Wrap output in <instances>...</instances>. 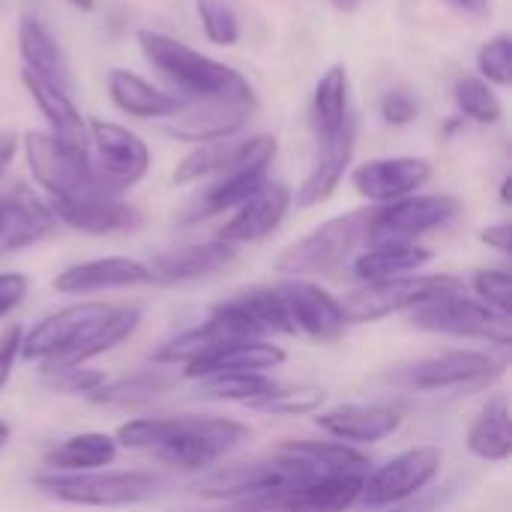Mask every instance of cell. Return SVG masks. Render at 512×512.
Masks as SVG:
<instances>
[{
  "instance_id": "cell-1",
  "label": "cell",
  "mask_w": 512,
  "mask_h": 512,
  "mask_svg": "<svg viewBox=\"0 0 512 512\" xmlns=\"http://www.w3.org/2000/svg\"><path fill=\"white\" fill-rule=\"evenodd\" d=\"M249 429L228 417H138L117 426V447L150 450L171 468L201 471L240 447Z\"/></svg>"
},
{
  "instance_id": "cell-40",
  "label": "cell",
  "mask_w": 512,
  "mask_h": 512,
  "mask_svg": "<svg viewBox=\"0 0 512 512\" xmlns=\"http://www.w3.org/2000/svg\"><path fill=\"white\" fill-rule=\"evenodd\" d=\"M240 150H243V141H234V138L195 144V150L180 159V165L174 171V180L177 183H195V180H204V177H219L222 171H228L237 162Z\"/></svg>"
},
{
  "instance_id": "cell-17",
  "label": "cell",
  "mask_w": 512,
  "mask_h": 512,
  "mask_svg": "<svg viewBox=\"0 0 512 512\" xmlns=\"http://www.w3.org/2000/svg\"><path fill=\"white\" fill-rule=\"evenodd\" d=\"M276 288L297 333H306L315 342H336L345 333L348 318L342 312V303L321 285L309 279H285Z\"/></svg>"
},
{
  "instance_id": "cell-33",
  "label": "cell",
  "mask_w": 512,
  "mask_h": 512,
  "mask_svg": "<svg viewBox=\"0 0 512 512\" xmlns=\"http://www.w3.org/2000/svg\"><path fill=\"white\" fill-rule=\"evenodd\" d=\"M465 447L480 462H507L512 456L510 399L504 393L492 396L468 429Z\"/></svg>"
},
{
  "instance_id": "cell-49",
  "label": "cell",
  "mask_w": 512,
  "mask_h": 512,
  "mask_svg": "<svg viewBox=\"0 0 512 512\" xmlns=\"http://www.w3.org/2000/svg\"><path fill=\"white\" fill-rule=\"evenodd\" d=\"M21 327H9L0 336V390L6 387V381L12 378L15 360H18V348H21Z\"/></svg>"
},
{
  "instance_id": "cell-2",
  "label": "cell",
  "mask_w": 512,
  "mask_h": 512,
  "mask_svg": "<svg viewBox=\"0 0 512 512\" xmlns=\"http://www.w3.org/2000/svg\"><path fill=\"white\" fill-rule=\"evenodd\" d=\"M138 48L153 69H159L174 87L186 93V99H255L252 84L237 69L195 51L168 33L138 30Z\"/></svg>"
},
{
  "instance_id": "cell-41",
  "label": "cell",
  "mask_w": 512,
  "mask_h": 512,
  "mask_svg": "<svg viewBox=\"0 0 512 512\" xmlns=\"http://www.w3.org/2000/svg\"><path fill=\"white\" fill-rule=\"evenodd\" d=\"M453 96H456L459 111L477 123H498L504 117V105H501L498 93L483 78H474V75L459 78Z\"/></svg>"
},
{
  "instance_id": "cell-20",
  "label": "cell",
  "mask_w": 512,
  "mask_h": 512,
  "mask_svg": "<svg viewBox=\"0 0 512 512\" xmlns=\"http://www.w3.org/2000/svg\"><path fill=\"white\" fill-rule=\"evenodd\" d=\"M366 477H318L255 501L258 510L273 512H348L357 507Z\"/></svg>"
},
{
  "instance_id": "cell-11",
  "label": "cell",
  "mask_w": 512,
  "mask_h": 512,
  "mask_svg": "<svg viewBox=\"0 0 512 512\" xmlns=\"http://www.w3.org/2000/svg\"><path fill=\"white\" fill-rule=\"evenodd\" d=\"M459 216V201L453 195H408L381 204L363 219V231L372 243H417V237L444 228Z\"/></svg>"
},
{
  "instance_id": "cell-10",
  "label": "cell",
  "mask_w": 512,
  "mask_h": 512,
  "mask_svg": "<svg viewBox=\"0 0 512 512\" xmlns=\"http://www.w3.org/2000/svg\"><path fill=\"white\" fill-rule=\"evenodd\" d=\"M108 312H111V306L93 303V300L63 306L60 312L42 318L27 333H21L18 357L36 360V363H45V366H60L84 345V339L99 327V321Z\"/></svg>"
},
{
  "instance_id": "cell-18",
  "label": "cell",
  "mask_w": 512,
  "mask_h": 512,
  "mask_svg": "<svg viewBox=\"0 0 512 512\" xmlns=\"http://www.w3.org/2000/svg\"><path fill=\"white\" fill-rule=\"evenodd\" d=\"M432 180V165L417 156H387L363 162L351 171L354 189L375 204H390L414 195Z\"/></svg>"
},
{
  "instance_id": "cell-50",
  "label": "cell",
  "mask_w": 512,
  "mask_h": 512,
  "mask_svg": "<svg viewBox=\"0 0 512 512\" xmlns=\"http://www.w3.org/2000/svg\"><path fill=\"white\" fill-rule=\"evenodd\" d=\"M480 240H483L489 249H498L501 255H510L512 228L507 225V222H501V225H489V228H483V231H480Z\"/></svg>"
},
{
  "instance_id": "cell-57",
  "label": "cell",
  "mask_w": 512,
  "mask_h": 512,
  "mask_svg": "<svg viewBox=\"0 0 512 512\" xmlns=\"http://www.w3.org/2000/svg\"><path fill=\"white\" fill-rule=\"evenodd\" d=\"M234 512H255V510H234Z\"/></svg>"
},
{
  "instance_id": "cell-51",
  "label": "cell",
  "mask_w": 512,
  "mask_h": 512,
  "mask_svg": "<svg viewBox=\"0 0 512 512\" xmlns=\"http://www.w3.org/2000/svg\"><path fill=\"white\" fill-rule=\"evenodd\" d=\"M450 6H456L459 12L471 15V18H486L492 12V3L489 0H447Z\"/></svg>"
},
{
  "instance_id": "cell-44",
  "label": "cell",
  "mask_w": 512,
  "mask_h": 512,
  "mask_svg": "<svg viewBox=\"0 0 512 512\" xmlns=\"http://www.w3.org/2000/svg\"><path fill=\"white\" fill-rule=\"evenodd\" d=\"M477 66L486 84H498V87H510L512 84V39L507 33L489 39L480 54H477Z\"/></svg>"
},
{
  "instance_id": "cell-24",
  "label": "cell",
  "mask_w": 512,
  "mask_h": 512,
  "mask_svg": "<svg viewBox=\"0 0 512 512\" xmlns=\"http://www.w3.org/2000/svg\"><path fill=\"white\" fill-rule=\"evenodd\" d=\"M402 414L390 405H339L315 417V423L345 444H378L402 429Z\"/></svg>"
},
{
  "instance_id": "cell-23",
  "label": "cell",
  "mask_w": 512,
  "mask_h": 512,
  "mask_svg": "<svg viewBox=\"0 0 512 512\" xmlns=\"http://www.w3.org/2000/svg\"><path fill=\"white\" fill-rule=\"evenodd\" d=\"M57 219L45 201H39L27 189H15L0 198V258L21 252L54 231Z\"/></svg>"
},
{
  "instance_id": "cell-54",
  "label": "cell",
  "mask_w": 512,
  "mask_h": 512,
  "mask_svg": "<svg viewBox=\"0 0 512 512\" xmlns=\"http://www.w3.org/2000/svg\"><path fill=\"white\" fill-rule=\"evenodd\" d=\"M9 438H12V429H9V423L0 420V453H3V447L9 444Z\"/></svg>"
},
{
  "instance_id": "cell-15",
  "label": "cell",
  "mask_w": 512,
  "mask_h": 512,
  "mask_svg": "<svg viewBox=\"0 0 512 512\" xmlns=\"http://www.w3.org/2000/svg\"><path fill=\"white\" fill-rule=\"evenodd\" d=\"M252 111H255V99H225V96L183 99L180 108L165 123V132L186 144L222 141V138H234L246 126Z\"/></svg>"
},
{
  "instance_id": "cell-32",
  "label": "cell",
  "mask_w": 512,
  "mask_h": 512,
  "mask_svg": "<svg viewBox=\"0 0 512 512\" xmlns=\"http://www.w3.org/2000/svg\"><path fill=\"white\" fill-rule=\"evenodd\" d=\"M432 261V252L420 243H372L357 261H354V276L363 285L372 282H390L402 276H414Z\"/></svg>"
},
{
  "instance_id": "cell-43",
  "label": "cell",
  "mask_w": 512,
  "mask_h": 512,
  "mask_svg": "<svg viewBox=\"0 0 512 512\" xmlns=\"http://www.w3.org/2000/svg\"><path fill=\"white\" fill-rule=\"evenodd\" d=\"M198 18L210 42L234 45L240 39V21L225 0H198Z\"/></svg>"
},
{
  "instance_id": "cell-46",
  "label": "cell",
  "mask_w": 512,
  "mask_h": 512,
  "mask_svg": "<svg viewBox=\"0 0 512 512\" xmlns=\"http://www.w3.org/2000/svg\"><path fill=\"white\" fill-rule=\"evenodd\" d=\"M45 372L51 375V387L63 390V393H96L105 384V375L96 369H84V366H45Z\"/></svg>"
},
{
  "instance_id": "cell-27",
  "label": "cell",
  "mask_w": 512,
  "mask_h": 512,
  "mask_svg": "<svg viewBox=\"0 0 512 512\" xmlns=\"http://www.w3.org/2000/svg\"><path fill=\"white\" fill-rule=\"evenodd\" d=\"M21 81H24L27 93L33 96L36 108L42 111V117L48 120L51 135H54V138H60L63 144L75 147V150L90 153L87 123H84V117L78 114L75 102L69 99V93H66V90H60V87H54V84H48L45 78L33 75L30 69H24V72H21Z\"/></svg>"
},
{
  "instance_id": "cell-55",
  "label": "cell",
  "mask_w": 512,
  "mask_h": 512,
  "mask_svg": "<svg viewBox=\"0 0 512 512\" xmlns=\"http://www.w3.org/2000/svg\"><path fill=\"white\" fill-rule=\"evenodd\" d=\"M66 3H72L75 9H93V0H66Z\"/></svg>"
},
{
  "instance_id": "cell-31",
  "label": "cell",
  "mask_w": 512,
  "mask_h": 512,
  "mask_svg": "<svg viewBox=\"0 0 512 512\" xmlns=\"http://www.w3.org/2000/svg\"><path fill=\"white\" fill-rule=\"evenodd\" d=\"M108 96L123 114L141 117V120L171 117L183 102L180 96L153 87L150 81H144L141 75H135L129 69H111L108 72Z\"/></svg>"
},
{
  "instance_id": "cell-38",
  "label": "cell",
  "mask_w": 512,
  "mask_h": 512,
  "mask_svg": "<svg viewBox=\"0 0 512 512\" xmlns=\"http://www.w3.org/2000/svg\"><path fill=\"white\" fill-rule=\"evenodd\" d=\"M141 324V309L135 306H111V312L99 321V327L84 339V345L60 366H84L93 357H102L108 351H114L120 342H126Z\"/></svg>"
},
{
  "instance_id": "cell-22",
  "label": "cell",
  "mask_w": 512,
  "mask_h": 512,
  "mask_svg": "<svg viewBox=\"0 0 512 512\" xmlns=\"http://www.w3.org/2000/svg\"><path fill=\"white\" fill-rule=\"evenodd\" d=\"M288 360L282 345H273L267 339H234L210 351L207 357L189 363L183 369L186 378L204 381L213 375H234V372H258L267 375L270 369H279Z\"/></svg>"
},
{
  "instance_id": "cell-45",
  "label": "cell",
  "mask_w": 512,
  "mask_h": 512,
  "mask_svg": "<svg viewBox=\"0 0 512 512\" xmlns=\"http://www.w3.org/2000/svg\"><path fill=\"white\" fill-rule=\"evenodd\" d=\"M474 291L480 297V303H486L489 309L512 315V279L504 267H486L474 273Z\"/></svg>"
},
{
  "instance_id": "cell-35",
  "label": "cell",
  "mask_w": 512,
  "mask_h": 512,
  "mask_svg": "<svg viewBox=\"0 0 512 512\" xmlns=\"http://www.w3.org/2000/svg\"><path fill=\"white\" fill-rule=\"evenodd\" d=\"M117 459V441L105 432H81L57 447L48 450L45 465L63 474H87V471H102Z\"/></svg>"
},
{
  "instance_id": "cell-19",
  "label": "cell",
  "mask_w": 512,
  "mask_h": 512,
  "mask_svg": "<svg viewBox=\"0 0 512 512\" xmlns=\"http://www.w3.org/2000/svg\"><path fill=\"white\" fill-rule=\"evenodd\" d=\"M294 204V195L285 183L267 180L249 201H243L234 216L225 222V228L219 231V240L228 246H240V243H258L264 237H270L288 216Z\"/></svg>"
},
{
  "instance_id": "cell-56",
  "label": "cell",
  "mask_w": 512,
  "mask_h": 512,
  "mask_svg": "<svg viewBox=\"0 0 512 512\" xmlns=\"http://www.w3.org/2000/svg\"><path fill=\"white\" fill-rule=\"evenodd\" d=\"M501 195H504V201H510V180H504V192Z\"/></svg>"
},
{
  "instance_id": "cell-48",
  "label": "cell",
  "mask_w": 512,
  "mask_h": 512,
  "mask_svg": "<svg viewBox=\"0 0 512 512\" xmlns=\"http://www.w3.org/2000/svg\"><path fill=\"white\" fill-rule=\"evenodd\" d=\"M30 279L24 273H0V318L15 312L27 297Z\"/></svg>"
},
{
  "instance_id": "cell-47",
  "label": "cell",
  "mask_w": 512,
  "mask_h": 512,
  "mask_svg": "<svg viewBox=\"0 0 512 512\" xmlns=\"http://www.w3.org/2000/svg\"><path fill=\"white\" fill-rule=\"evenodd\" d=\"M417 99L405 90H390L384 99H381V114L387 123H396V126H405L417 117Z\"/></svg>"
},
{
  "instance_id": "cell-53",
  "label": "cell",
  "mask_w": 512,
  "mask_h": 512,
  "mask_svg": "<svg viewBox=\"0 0 512 512\" xmlns=\"http://www.w3.org/2000/svg\"><path fill=\"white\" fill-rule=\"evenodd\" d=\"M339 12H351V9H357L360 6V0H330Z\"/></svg>"
},
{
  "instance_id": "cell-21",
  "label": "cell",
  "mask_w": 512,
  "mask_h": 512,
  "mask_svg": "<svg viewBox=\"0 0 512 512\" xmlns=\"http://www.w3.org/2000/svg\"><path fill=\"white\" fill-rule=\"evenodd\" d=\"M150 267L135 258L111 255V258H93L66 267L57 273L54 288L60 294H99V291H117V288H138L150 285Z\"/></svg>"
},
{
  "instance_id": "cell-13",
  "label": "cell",
  "mask_w": 512,
  "mask_h": 512,
  "mask_svg": "<svg viewBox=\"0 0 512 512\" xmlns=\"http://www.w3.org/2000/svg\"><path fill=\"white\" fill-rule=\"evenodd\" d=\"M441 465H444V453L438 447H411L366 477L357 504H363L366 510L399 507L414 495H420L423 489H429L441 474Z\"/></svg>"
},
{
  "instance_id": "cell-30",
  "label": "cell",
  "mask_w": 512,
  "mask_h": 512,
  "mask_svg": "<svg viewBox=\"0 0 512 512\" xmlns=\"http://www.w3.org/2000/svg\"><path fill=\"white\" fill-rule=\"evenodd\" d=\"M351 81L345 66H330L312 93V129L321 144L333 141L351 123Z\"/></svg>"
},
{
  "instance_id": "cell-39",
  "label": "cell",
  "mask_w": 512,
  "mask_h": 512,
  "mask_svg": "<svg viewBox=\"0 0 512 512\" xmlns=\"http://www.w3.org/2000/svg\"><path fill=\"white\" fill-rule=\"evenodd\" d=\"M279 384L270 375H258V372H234V375H213L204 378L198 387L201 399H213V402H240L255 408L261 399H267Z\"/></svg>"
},
{
  "instance_id": "cell-36",
  "label": "cell",
  "mask_w": 512,
  "mask_h": 512,
  "mask_svg": "<svg viewBox=\"0 0 512 512\" xmlns=\"http://www.w3.org/2000/svg\"><path fill=\"white\" fill-rule=\"evenodd\" d=\"M171 387H174V375H168L165 369H141L120 381H105L96 393H90V399L96 405L135 408V405H147V402L159 399Z\"/></svg>"
},
{
  "instance_id": "cell-25",
  "label": "cell",
  "mask_w": 512,
  "mask_h": 512,
  "mask_svg": "<svg viewBox=\"0 0 512 512\" xmlns=\"http://www.w3.org/2000/svg\"><path fill=\"white\" fill-rule=\"evenodd\" d=\"M234 246L222 243V240H207V243H192V246H180V249H168L162 255L153 258L150 276L159 285H183V282H195V279H207L219 270H225L234 261Z\"/></svg>"
},
{
  "instance_id": "cell-28",
  "label": "cell",
  "mask_w": 512,
  "mask_h": 512,
  "mask_svg": "<svg viewBox=\"0 0 512 512\" xmlns=\"http://www.w3.org/2000/svg\"><path fill=\"white\" fill-rule=\"evenodd\" d=\"M18 54L24 60V69H30L33 75H39L48 84L69 93V87H72L69 60H66L60 42L51 36V30L33 15H24L18 21Z\"/></svg>"
},
{
  "instance_id": "cell-5",
  "label": "cell",
  "mask_w": 512,
  "mask_h": 512,
  "mask_svg": "<svg viewBox=\"0 0 512 512\" xmlns=\"http://www.w3.org/2000/svg\"><path fill=\"white\" fill-rule=\"evenodd\" d=\"M318 477H324V474L309 459L279 447L273 459H255V462L222 468V471L210 474L207 480H201L195 489H198V495L213 498V501L249 498L255 504L267 495H276L282 489H291V486H300V483H309Z\"/></svg>"
},
{
  "instance_id": "cell-42",
  "label": "cell",
  "mask_w": 512,
  "mask_h": 512,
  "mask_svg": "<svg viewBox=\"0 0 512 512\" xmlns=\"http://www.w3.org/2000/svg\"><path fill=\"white\" fill-rule=\"evenodd\" d=\"M327 393L321 387H276L267 399L255 405V411L264 414H282V417H303L321 411Z\"/></svg>"
},
{
  "instance_id": "cell-29",
  "label": "cell",
  "mask_w": 512,
  "mask_h": 512,
  "mask_svg": "<svg viewBox=\"0 0 512 512\" xmlns=\"http://www.w3.org/2000/svg\"><path fill=\"white\" fill-rule=\"evenodd\" d=\"M57 222H66L75 231L84 234H117L132 231L141 225V216L135 207L123 204L117 195H102L81 204H48Z\"/></svg>"
},
{
  "instance_id": "cell-4",
  "label": "cell",
  "mask_w": 512,
  "mask_h": 512,
  "mask_svg": "<svg viewBox=\"0 0 512 512\" xmlns=\"http://www.w3.org/2000/svg\"><path fill=\"white\" fill-rule=\"evenodd\" d=\"M33 486L72 507H135L156 498L165 480L150 471H87V474H42Z\"/></svg>"
},
{
  "instance_id": "cell-3",
  "label": "cell",
  "mask_w": 512,
  "mask_h": 512,
  "mask_svg": "<svg viewBox=\"0 0 512 512\" xmlns=\"http://www.w3.org/2000/svg\"><path fill=\"white\" fill-rule=\"evenodd\" d=\"M24 156L33 180L51 195V204H81L102 195H117L99 180L90 153L63 144L51 132H27Z\"/></svg>"
},
{
  "instance_id": "cell-16",
  "label": "cell",
  "mask_w": 512,
  "mask_h": 512,
  "mask_svg": "<svg viewBox=\"0 0 512 512\" xmlns=\"http://www.w3.org/2000/svg\"><path fill=\"white\" fill-rule=\"evenodd\" d=\"M210 315L231 324L243 339H267V336H294V324L282 303L279 288H246L216 303Z\"/></svg>"
},
{
  "instance_id": "cell-8",
  "label": "cell",
  "mask_w": 512,
  "mask_h": 512,
  "mask_svg": "<svg viewBox=\"0 0 512 512\" xmlns=\"http://www.w3.org/2000/svg\"><path fill=\"white\" fill-rule=\"evenodd\" d=\"M363 219V213H345L321 222L276 258V270L288 279H309L339 270L363 234Z\"/></svg>"
},
{
  "instance_id": "cell-37",
  "label": "cell",
  "mask_w": 512,
  "mask_h": 512,
  "mask_svg": "<svg viewBox=\"0 0 512 512\" xmlns=\"http://www.w3.org/2000/svg\"><path fill=\"white\" fill-rule=\"evenodd\" d=\"M282 447L309 459L324 477H369V459L342 441H288Z\"/></svg>"
},
{
  "instance_id": "cell-14",
  "label": "cell",
  "mask_w": 512,
  "mask_h": 512,
  "mask_svg": "<svg viewBox=\"0 0 512 512\" xmlns=\"http://www.w3.org/2000/svg\"><path fill=\"white\" fill-rule=\"evenodd\" d=\"M87 135H90V150L96 153V156H90V162H93L99 180L111 192L129 189L138 180H144V174L150 168V150L135 132H129L120 123L93 117L87 123Z\"/></svg>"
},
{
  "instance_id": "cell-26",
  "label": "cell",
  "mask_w": 512,
  "mask_h": 512,
  "mask_svg": "<svg viewBox=\"0 0 512 512\" xmlns=\"http://www.w3.org/2000/svg\"><path fill=\"white\" fill-rule=\"evenodd\" d=\"M354 147H357V117H351V123L333 141L321 144L318 162L312 165V171L306 174V180L297 189V198H294L297 207H303V210L318 207L339 189V183L354 159Z\"/></svg>"
},
{
  "instance_id": "cell-12",
  "label": "cell",
  "mask_w": 512,
  "mask_h": 512,
  "mask_svg": "<svg viewBox=\"0 0 512 512\" xmlns=\"http://www.w3.org/2000/svg\"><path fill=\"white\" fill-rule=\"evenodd\" d=\"M501 375V363L483 351H444L435 357L399 366L390 378L402 387L438 393V390H480Z\"/></svg>"
},
{
  "instance_id": "cell-7",
  "label": "cell",
  "mask_w": 512,
  "mask_h": 512,
  "mask_svg": "<svg viewBox=\"0 0 512 512\" xmlns=\"http://www.w3.org/2000/svg\"><path fill=\"white\" fill-rule=\"evenodd\" d=\"M276 138L273 135H252L243 141V150L237 156V162L219 174V180L204 189V195L186 210L183 222H198V219H210L216 213H228L237 210L243 201H249L264 183H267V171L276 159Z\"/></svg>"
},
{
  "instance_id": "cell-9",
  "label": "cell",
  "mask_w": 512,
  "mask_h": 512,
  "mask_svg": "<svg viewBox=\"0 0 512 512\" xmlns=\"http://www.w3.org/2000/svg\"><path fill=\"white\" fill-rule=\"evenodd\" d=\"M411 324L426 333L483 339L498 348L512 345V315H501V312L489 309L486 303L465 297V294L441 297V300H432V303L414 309Z\"/></svg>"
},
{
  "instance_id": "cell-34",
  "label": "cell",
  "mask_w": 512,
  "mask_h": 512,
  "mask_svg": "<svg viewBox=\"0 0 512 512\" xmlns=\"http://www.w3.org/2000/svg\"><path fill=\"white\" fill-rule=\"evenodd\" d=\"M243 339L231 324H225L222 318L210 315L207 321H201L198 327H189L183 333H177L174 339H168L156 354V366H189L201 357H207L210 351H216L225 342Z\"/></svg>"
},
{
  "instance_id": "cell-52",
  "label": "cell",
  "mask_w": 512,
  "mask_h": 512,
  "mask_svg": "<svg viewBox=\"0 0 512 512\" xmlns=\"http://www.w3.org/2000/svg\"><path fill=\"white\" fill-rule=\"evenodd\" d=\"M12 156H15V138L12 135H0V174L6 171Z\"/></svg>"
},
{
  "instance_id": "cell-6",
  "label": "cell",
  "mask_w": 512,
  "mask_h": 512,
  "mask_svg": "<svg viewBox=\"0 0 512 512\" xmlns=\"http://www.w3.org/2000/svg\"><path fill=\"white\" fill-rule=\"evenodd\" d=\"M453 294H465V282L459 276H447V273L417 276L414 273V276H402L390 282L363 285L360 291L348 294V300L342 303V312L348 324H372L399 312H414L432 300L453 297Z\"/></svg>"
}]
</instances>
